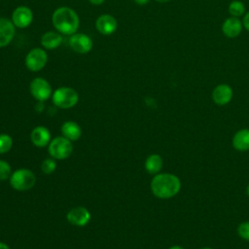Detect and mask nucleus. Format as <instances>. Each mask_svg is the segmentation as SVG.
Segmentation results:
<instances>
[{
    "mask_svg": "<svg viewBox=\"0 0 249 249\" xmlns=\"http://www.w3.org/2000/svg\"><path fill=\"white\" fill-rule=\"evenodd\" d=\"M151 190L159 198H171L181 190V181L172 173H158L151 181Z\"/></svg>",
    "mask_w": 249,
    "mask_h": 249,
    "instance_id": "f257e3e1",
    "label": "nucleus"
},
{
    "mask_svg": "<svg viewBox=\"0 0 249 249\" xmlns=\"http://www.w3.org/2000/svg\"><path fill=\"white\" fill-rule=\"evenodd\" d=\"M52 98L55 106L62 109H68L77 104L79 96L77 91L72 88L61 87L54 90L52 94Z\"/></svg>",
    "mask_w": 249,
    "mask_h": 249,
    "instance_id": "7ed1b4c3",
    "label": "nucleus"
},
{
    "mask_svg": "<svg viewBox=\"0 0 249 249\" xmlns=\"http://www.w3.org/2000/svg\"><path fill=\"white\" fill-rule=\"evenodd\" d=\"M242 21L238 18L230 17L224 20L222 24V31L228 38H235L242 31Z\"/></svg>",
    "mask_w": 249,
    "mask_h": 249,
    "instance_id": "4468645a",
    "label": "nucleus"
},
{
    "mask_svg": "<svg viewBox=\"0 0 249 249\" xmlns=\"http://www.w3.org/2000/svg\"><path fill=\"white\" fill-rule=\"evenodd\" d=\"M70 48L78 53H87L92 49V41L89 36L84 33H74L69 38Z\"/></svg>",
    "mask_w": 249,
    "mask_h": 249,
    "instance_id": "6e6552de",
    "label": "nucleus"
},
{
    "mask_svg": "<svg viewBox=\"0 0 249 249\" xmlns=\"http://www.w3.org/2000/svg\"><path fill=\"white\" fill-rule=\"evenodd\" d=\"M47 61H48L47 53L41 48L32 49L25 57L26 67L33 72H37L43 69Z\"/></svg>",
    "mask_w": 249,
    "mask_h": 249,
    "instance_id": "423d86ee",
    "label": "nucleus"
},
{
    "mask_svg": "<svg viewBox=\"0 0 249 249\" xmlns=\"http://www.w3.org/2000/svg\"><path fill=\"white\" fill-rule=\"evenodd\" d=\"M232 146L235 150L245 152L249 150V128L239 129L232 137Z\"/></svg>",
    "mask_w": 249,
    "mask_h": 249,
    "instance_id": "dca6fc26",
    "label": "nucleus"
},
{
    "mask_svg": "<svg viewBox=\"0 0 249 249\" xmlns=\"http://www.w3.org/2000/svg\"><path fill=\"white\" fill-rule=\"evenodd\" d=\"M31 141L37 147H45L51 142V132L45 126H36L31 132Z\"/></svg>",
    "mask_w": 249,
    "mask_h": 249,
    "instance_id": "2eb2a0df",
    "label": "nucleus"
},
{
    "mask_svg": "<svg viewBox=\"0 0 249 249\" xmlns=\"http://www.w3.org/2000/svg\"><path fill=\"white\" fill-rule=\"evenodd\" d=\"M67 220L72 225L82 227V226L87 225L89 222L90 213L87 208H85L83 206H78V207L71 209L68 212Z\"/></svg>",
    "mask_w": 249,
    "mask_h": 249,
    "instance_id": "9b49d317",
    "label": "nucleus"
},
{
    "mask_svg": "<svg viewBox=\"0 0 249 249\" xmlns=\"http://www.w3.org/2000/svg\"><path fill=\"white\" fill-rule=\"evenodd\" d=\"M149 1H150V0H134V2L137 3L138 5H145V4H147Z\"/></svg>",
    "mask_w": 249,
    "mask_h": 249,
    "instance_id": "bb28decb",
    "label": "nucleus"
},
{
    "mask_svg": "<svg viewBox=\"0 0 249 249\" xmlns=\"http://www.w3.org/2000/svg\"><path fill=\"white\" fill-rule=\"evenodd\" d=\"M229 13L231 17L239 18L245 13V6L239 0H233L229 5Z\"/></svg>",
    "mask_w": 249,
    "mask_h": 249,
    "instance_id": "aec40b11",
    "label": "nucleus"
},
{
    "mask_svg": "<svg viewBox=\"0 0 249 249\" xmlns=\"http://www.w3.org/2000/svg\"><path fill=\"white\" fill-rule=\"evenodd\" d=\"M242 24H243V26L249 31V12L244 15L243 20H242Z\"/></svg>",
    "mask_w": 249,
    "mask_h": 249,
    "instance_id": "393cba45",
    "label": "nucleus"
},
{
    "mask_svg": "<svg viewBox=\"0 0 249 249\" xmlns=\"http://www.w3.org/2000/svg\"><path fill=\"white\" fill-rule=\"evenodd\" d=\"M237 233L242 239L249 241V221H245L239 224L237 228Z\"/></svg>",
    "mask_w": 249,
    "mask_h": 249,
    "instance_id": "b1692460",
    "label": "nucleus"
},
{
    "mask_svg": "<svg viewBox=\"0 0 249 249\" xmlns=\"http://www.w3.org/2000/svg\"><path fill=\"white\" fill-rule=\"evenodd\" d=\"M95 26L101 34L110 35L114 33L117 29V20L111 15H101L97 18L95 21Z\"/></svg>",
    "mask_w": 249,
    "mask_h": 249,
    "instance_id": "f8f14e48",
    "label": "nucleus"
},
{
    "mask_svg": "<svg viewBox=\"0 0 249 249\" xmlns=\"http://www.w3.org/2000/svg\"><path fill=\"white\" fill-rule=\"evenodd\" d=\"M246 194H247V196H249V185H248L247 188H246Z\"/></svg>",
    "mask_w": 249,
    "mask_h": 249,
    "instance_id": "7c9ffc66",
    "label": "nucleus"
},
{
    "mask_svg": "<svg viewBox=\"0 0 249 249\" xmlns=\"http://www.w3.org/2000/svg\"><path fill=\"white\" fill-rule=\"evenodd\" d=\"M157 2H160V3H166V2H168V1H170V0H156Z\"/></svg>",
    "mask_w": 249,
    "mask_h": 249,
    "instance_id": "c756f323",
    "label": "nucleus"
},
{
    "mask_svg": "<svg viewBox=\"0 0 249 249\" xmlns=\"http://www.w3.org/2000/svg\"><path fill=\"white\" fill-rule=\"evenodd\" d=\"M200 249H213V248H210V247H202Z\"/></svg>",
    "mask_w": 249,
    "mask_h": 249,
    "instance_id": "2f4dec72",
    "label": "nucleus"
},
{
    "mask_svg": "<svg viewBox=\"0 0 249 249\" xmlns=\"http://www.w3.org/2000/svg\"><path fill=\"white\" fill-rule=\"evenodd\" d=\"M73 151V146L69 139L63 137H55L49 144V153L53 159L64 160L68 158Z\"/></svg>",
    "mask_w": 249,
    "mask_h": 249,
    "instance_id": "39448f33",
    "label": "nucleus"
},
{
    "mask_svg": "<svg viewBox=\"0 0 249 249\" xmlns=\"http://www.w3.org/2000/svg\"><path fill=\"white\" fill-rule=\"evenodd\" d=\"M13 139L8 134H0V154H5L12 149Z\"/></svg>",
    "mask_w": 249,
    "mask_h": 249,
    "instance_id": "412c9836",
    "label": "nucleus"
},
{
    "mask_svg": "<svg viewBox=\"0 0 249 249\" xmlns=\"http://www.w3.org/2000/svg\"><path fill=\"white\" fill-rule=\"evenodd\" d=\"M162 164V158L158 154H152L145 160V169L150 174H158L160 171Z\"/></svg>",
    "mask_w": 249,
    "mask_h": 249,
    "instance_id": "6ab92c4d",
    "label": "nucleus"
},
{
    "mask_svg": "<svg viewBox=\"0 0 249 249\" xmlns=\"http://www.w3.org/2000/svg\"><path fill=\"white\" fill-rule=\"evenodd\" d=\"M30 92L38 101H45L52 95V87L43 78H35L30 83Z\"/></svg>",
    "mask_w": 249,
    "mask_h": 249,
    "instance_id": "0eeeda50",
    "label": "nucleus"
},
{
    "mask_svg": "<svg viewBox=\"0 0 249 249\" xmlns=\"http://www.w3.org/2000/svg\"><path fill=\"white\" fill-rule=\"evenodd\" d=\"M54 28L65 35L74 34L79 28L80 19L77 13L68 7L57 8L52 17Z\"/></svg>",
    "mask_w": 249,
    "mask_h": 249,
    "instance_id": "f03ea898",
    "label": "nucleus"
},
{
    "mask_svg": "<svg viewBox=\"0 0 249 249\" xmlns=\"http://www.w3.org/2000/svg\"><path fill=\"white\" fill-rule=\"evenodd\" d=\"M233 95L232 89L227 84H220L216 86L212 91V99L215 104L224 106L231 102Z\"/></svg>",
    "mask_w": 249,
    "mask_h": 249,
    "instance_id": "9d476101",
    "label": "nucleus"
},
{
    "mask_svg": "<svg viewBox=\"0 0 249 249\" xmlns=\"http://www.w3.org/2000/svg\"><path fill=\"white\" fill-rule=\"evenodd\" d=\"M12 175L10 164L5 160H0V180H6Z\"/></svg>",
    "mask_w": 249,
    "mask_h": 249,
    "instance_id": "5701e85b",
    "label": "nucleus"
},
{
    "mask_svg": "<svg viewBox=\"0 0 249 249\" xmlns=\"http://www.w3.org/2000/svg\"><path fill=\"white\" fill-rule=\"evenodd\" d=\"M15 24L12 20L0 18V48L9 45L15 36Z\"/></svg>",
    "mask_w": 249,
    "mask_h": 249,
    "instance_id": "ddd939ff",
    "label": "nucleus"
},
{
    "mask_svg": "<svg viewBox=\"0 0 249 249\" xmlns=\"http://www.w3.org/2000/svg\"><path fill=\"white\" fill-rule=\"evenodd\" d=\"M168 249H185V248H183V247L180 246V245H173V246L169 247Z\"/></svg>",
    "mask_w": 249,
    "mask_h": 249,
    "instance_id": "c85d7f7f",
    "label": "nucleus"
},
{
    "mask_svg": "<svg viewBox=\"0 0 249 249\" xmlns=\"http://www.w3.org/2000/svg\"><path fill=\"white\" fill-rule=\"evenodd\" d=\"M0 249H10V247L6 243L0 242Z\"/></svg>",
    "mask_w": 249,
    "mask_h": 249,
    "instance_id": "cd10ccee",
    "label": "nucleus"
},
{
    "mask_svg": "<svg viewBox=\"0 0 249 249\" xmlns=\"http://www.w3.org/2000/svg\"><path fill=\"white\" fill-rule=\"evenodd\" d=\"M36 182V177L29 169L21 168L12 173L10 177L11 186L17 191H27L31 189Z\"/></svg>",
    "mask_w": 249,
    "mask_h": 249,
    "instance_id": "20e7f679",
    "label": "nucleus"
},
{
    "mask_svg": "<svg viewBox=\"0 0 249 249\" xmlns=\"http://www.w3.org/2000/svg\"><path fill=\"white\" fill-rule=\"evenodd\" d=\"M62 42V36L58 32L48 31L43 34L41 38V44L45 49L53 50L60 46Z\"/></svg>",
    "mask_w": 249,
    "mask_h": 249,
    "instance_id": "a211bd4d",
    "label": "nucleus"
},
{
    "mask_svg": "<svg viewBox=\"0 0 249 249\" xmlns=\"http://www.w3.org/2000/svg\"><path fill=\"white\" fill-rule=\"evenodd\" d=\"M33 20V13L30 8L26 6H19L15 9L12 15V21L15 26L19 28H25Z\"/></svg>",
    "mask_w": 249,
    "mask_h": 249,
    "instance_id": "1a4fd4ad",
    "label": "nucleus"
},
{
    "mask_svg": "<svg viewBox=\"0 0 249 249\" xmlns=\"http://www.w3.org/2000/svg\"><path fill=\"white\" fill-rule=\"evenodd\" d=\"M56 168V162L53 159H46L41 165V169L45 174L53 173Z\"/></svg>",
    "mask_w": 249,
    "mask_h": 249,
    "instance_id": "4be33fe9",
    "label": "nucleus"
},
{
    "mask_svg": "<svg viewBox=\"0 0 249 249\" xmlns=\"http://www.w3.org/2000/svg\"><path fill=\"white\" fill-rule=\"evenodd\" d=\"M61 132L63 136L70 141L78 140L82 135V129L78 124L72 121L65 122L61 126Z\"/></svg>",
    "mask_w": 249,
    "mask_h": 249,
    "instance_id": "f3484780",
    "label": "nucleus"
},
{
    "mask_svg": "<svg viewBox=\"0 0 249 249\" xmlns=\"http://www.w3.org/2000/svg\"><path fill=\"white\" fill-rule=\"evenodd\" d=\"M91 4H93V5H100V4H102L105 0H89Z\"/></svg>",
    "mask_w": 249,
    "mask_h": 249,
    "instance_id": "a878e982",
    "label": "nucleus"
}]
</instances>
